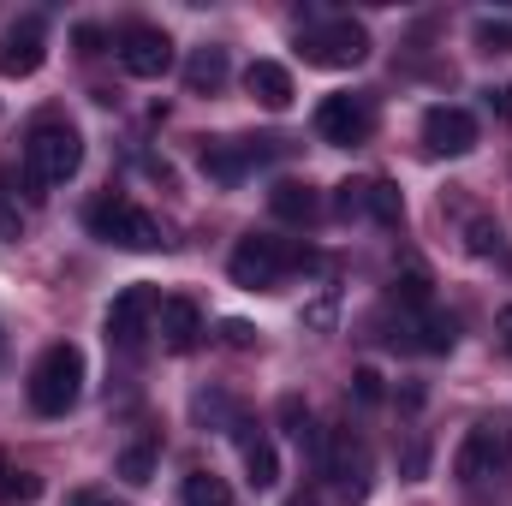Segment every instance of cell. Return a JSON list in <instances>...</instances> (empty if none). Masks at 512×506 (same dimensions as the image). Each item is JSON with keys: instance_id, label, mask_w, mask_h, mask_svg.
Instances as JSON below:
<instances>
[{"instance_id": "cell-12", "label": "cell", "mask_w": 512, "mask_h": 506, "mask_svg": "<svg viewBox=\"0 0 512 506\" xmlns=\"http://www.w3.org/2000/svg\"><path fill=\"white\" fill-rule=\"evenodd\" d=\"M423 149L429 155H471L477 149V120L465 114V108H429L423 114Z\"/></svg>"}, {"instance_id": "cell-2", "label": "cell", "mask_w": 512, "mask_h": 506, "mask_svg": "<svg viewBox=\"0 0 512 506\" xmlns=\"http://www.w3.org/2000/svg\"><path fill=\"white\" fill-rule=\"evenodd\" d=\"M24 393H30V411H36V417H66V411L78 405V393H84V352H78L72 340L48 346V352L36 358L30 381H24Z\"/></svg>"}, {"instance_id": "cell-8", "label": "cell", "mask_w": 512, "mask_h": 506, "mask_svg": "<svg viewBox=\"0 0 512 506\" xmlns=\"http://www.w3.org/2000/svg\"><path fill=\"white\" fill-rule=\"evenodd\" d=\"M155 310H161L155 286H126V292L108 304V346H120V352H137V346L155 334Z\"/></svg>"}, {"instance_id": "cell-9", "label": "cell", "mask_w": 512, "mask_h": 506, "mask_svg": "<svg viewBox=\"0 0 512 506\" xmlns=\"http://www.w3.org/2000/svg\"><path fill=\"white\" fill-rule=\"evenodd\" d=\"M42 60H48V24H42L36 12L12 18V24L0 30V78H36Z\"/></svg>"}, {"instance_id": "cell-10", "label": "cell", "mask_w": 512, "mask_h": 506, "mask_svg": "<svg viewBox=\"0 0 512 506\" xmlns=\"http://www.w3.org/2000/svg\"><path fill=\"white\" fill-rule=\"evenodd\" d=\"M120 66L131 78H167L173 72V36L161 24H126L120 30Z\"/></svg>"}, {"instance_id": "cell-27", "label": "cell", "mask_w": 512, "mask_h": 506, "mask_svg": "<svg viewBox=\"0 0 512 506\" xmlns=\"http://www.w3.org/2000/svg\"><path fill=\"white\" fill-rule=\"evenodd\" d=\"M221 346L251 352V346H256V328H251V322H221Z\"/></svg>"}, {"instance_id": "cell-26", "label": "cell", "mask_w": 512, "mask_h": 506, "mask_svg": "<svg viewBox=\"0 0 512 506\" xmlns=\"http://www.w3.org/2000/svg\"><path fill=\"white\" fill-rule=\"evenodd\" d=\"M364 191H370V179H346L340 185V197H334V209L352 221V215H364Z\"/></svg>"}, {"instance_id": "cell-15", "label": "cell", "mask_w": 512, "mask_h": 506, "mask_svg": "<svg viewBox=\"0 0 512 506\" xmlns=\"http://www.w3.org/2000/svg\"><path fill=\"white\" fill-rule=\"evenodd\" d=\"M245 90H251L268 114H286L292 108V72L280 60H251L245 66Z\"/></svg>"}, {"instance_id": "cell-31", "label": "cell", "mask_w": 512, "mask_h": 506, "mask_svg": "<svg viewBox=\"0 0 512 506\" xmlns=\"http://www.w3.org/2000/svg\"><path fill=\"white\" fill-rule=\"evenodd\" d=\"M495 328H501V346H507V352H512V304H507V310H501V316H495Z\"/></svg>"}, {"instance_id": "cell-29", "label": "cell", "mask_w": 512, "mask_h": 506, "mask_svg": "<svg viewBox=\"0 0 512 506\" xmlns=\"http://www.w3.org/2000/svg\"><path fill=\"white\" fill-rule=\"evenodd\" d=\"M78 48H84V54H102V30H96V24H84V30H78Z\"/></svg>"}, {"instance_id": "cell-13", "label": "cell", "mask_w": 512, "mask_h": 506, "mask_svg": "<svg viewBox=\"0 0 512 506\" xmlns=\"http://www.w3.org/2000/svg\"><path fill=\"white\" fill-rule=\"evenodd\" d=\"M155 328H161V346L167 352H197L203 346V310L191 298H161Z\"/></svg>"}, {"instance_id": "cell-14", "label": "cell", "mask_w": 512, "mask_h": 506, "mask_svg": "<svg viewBox=\"0 0 512 506\" xmlns=\"http://www.w3.org/2000/svg\"><path fill=\"white\" fill-rule=\"evenodd\" d=\"M233 441H239V453H245V471H251V489H274L280 483V453H274V441L245 423V417H233Z\"/></svg>"}, {"instance_id": "cell-3", "label": "cell", "mask_w": 512, "mask_h": 506, "mask_svg": "<svg viewBox=\"0 0 512 506\" xmlns=\"http://www.w3.org/2000/svg\"><path fill=\"white\" fill-rule=\"evenodd\" d=\"M84 227H90L102 245H114V251H161V245H167L161 221H155L149 209H137L131 197H120V191L96 197V203L84 209Z\"/></svg>"}, {"instance_id": "cell-20", "label": "cell", "mask_w": 512, "mask_h": 506, "mask_svg": "<svg viewBox=\"0 0 512 506\" xmlns=\"http://www.w3.org/2000/svg\"><path fill=\"white\" fill-rule=\"evenodd\" d=\"M36 495H42V483L30 471H18L12 453L0 447V506H24V501H36Z\"/></svg>"}, {"instance_id": "cell-21", "label": "cell", "mask_w": 512, "mask_h": 506, "mask_svg": "<svg viewBox=\"0 0 512 506\" xmlns=\"http://www.w3.org/2000/svg\"><path fill=\"white\" fill-rule=\"evenodd\" d=\"M185 506H233V489L215 471H191L185 477Z\"/></svg>"}, {"instance_id": "cell-25", "label": "cell", "mask_w": 512, "mask_h": 506, "mask_svg": "<svg viewBox=\"0 0 512 506\" xmlns=\"http://www.w3.org/2000/svg\"><path fill=\"white\" fill-rule=\"evenodd\" d=\"M465 251H477V256L501 251V227H495V221H483V215H477V221H471V227H465Z\"/></svg>"}, {"instance_id": "cell-17", "label": "cell", "mask_w": 512, "mask_h": 506, "mask_svg": "<svg viewBox=\"0 0 512 506\" xmlns=\"http://www.w3.org/2000/svg\"><path fill=\"white\" fill-rule=\"evenodd\" d=\"M221 84H227V48H197L185 60V90L191 96H215Z\"/></svg>"}, {"instance_id": "cell-30", "label": "cell", "mask_w": 512, "mask_h": 506, "mask_svg": "<svg viewBox=\"0 0 512 506\" xmlns=\"http://www.w3.org/2000/svg\"><path fill=\"white\" fill-rule=\"evenodd\" d=\"M489 108H501V114L512 120V84H501V90H489Z\"/></svg>"}, {"instance_id": "cell-11", "label": "cell", "mask_w": 512, "mask_h": 506, "mask_svg": "<svg viewBox=\"0 0 512 506\" xmlns=\"http://www.w3.org/2000/svg\"><path fill=\"white\" fill-rule=\"evenodd\" d=\"M268 143L274 137H215V143H203V173L215 185H239L256 161L268 155Z\"/></svg>"}, {"instance_id": "cell-32", "label": "cell", "mask_w": 512, "mask_h": 506, "mask_svg": "<svg viewBox=\"0 0 512 506\" xmlns=\"http://www.w3.org/2000/svg\"><path fill=\"white\" fill-rule=\"evenodd\" d=\"M72 506H120V501H108V495H72Z\"/></svg>"}, {"instance_id": "cell-19", "label": "cell", "mask_w": 512, "mask_h": 506, "mask_svg": "<svg viewBox=\"0 0 512 506\" xmlns=\"http://www.w3.org/2000/svg\"><path fill=\"white\" fill-rule=\"evenodd\" d=\"M364 215H370L376 227H405V197H399L393 179H370V191H364Z\"/></svg>"}, {"instance_id": "cell-1", "label": "cell", "mask_w": 512, "mask_h": 506, "mask_svg": "<svg viewBox=\"0 0 512 506\" xmlns=\"http://www.w3.org/2000/svg\"><path fill=\"white\" fill-rule=\"evenodd\" d=\"M84 167V131L60 114H42L36 126L24 131V191L48 197L54 185H66Z\"/></svg>"}, {"instance_id": "cell-22", "label": "cell", "mask_w": 512, "mask_h": 506, "mask_svg": "<svg viewBox=\"0 0 512 506\" xmlns=\"http://www.w3.org/2000/svg\"><path fill=\"white\" fill-rule=\"evenodd\" d=\"M126 483H149L155 477V435H143V441H131L126 453H120V465H114Z\"/></svg>"}, {"instance_id": "cell-6", "label": "cell", "mask_w": 512, "mask_h": 506, "mask_svg": "<svg viewBox=\"0 0 512 506\" xmlns=\"http://www.w3.org/2000/svg\"><path fill=\"white\" fill-rule=\"evenodd\" d=\"M298 54H304V66L340 72V66H358L370 54V30L358 18H322V24L298 30Z\"/></svg>"}, {"instance_id": "cell-5", "label": "cell", "mask_w": 512, "mask_h": 506, "mask_svg": "<svg viewBox=\"0 0 512 506\" xmlns=\"http://www.w3.org/2000/svg\"><path fill=\"white\" fill-rule=\"evenodd\" d=\"M512 465V417H477L453 453V477L459 483H489Z\"/></svg>"}, {"instance_id": "cell-18", "label": "cell", "mask_w": 512, "mask_h": 506, "mask_svg": "<svg viewBox=\"0 0 512 506\" xmlns=\"http://www.w3.org/2000/svg\"><path fill=\"white\" fill-rule=\"evenodd\" d=\"M268 209H274L280 221H298V227H304V221H316L322 203H316V191H310L304 179H280V185L268 191Z\"/></svg>"}, {"instance_id": "cell-23", "label": "cell", "mask_w": 512, "mask_h": 506, "mask_svg": "<svg viewBox=\"0 0 512 506\" xmlns=\"http://www.w3.org/2000/svg\"><path fill=\"white\" fill-rule=\"evenodd\" d=\"M477 48L483 54H512V18H477Z\"/></svg>"}, {"instance_id": "cell-7", "label": "cell", "mask_w": 512, "mask_h": 506, "mask_svg": "<svg viewBox=\"0 0 512 506\" xmlns=\"http://www.w3.org/2000/svg\"><path fill=\"white\" fill-rule=\"evenodd\" d=\"M370 131H376V102L358 96V90H340V96H328L316 108V137L322 143L352 149V143H370Z\"/></svg>"}, {"instance_id": "cell-16", "label": "cell", "mask_w": 512, "mask_h": 506, "mask_svg": "<svg viewBox=\"0 0 512 506\" xmlns=\"http://www.w3.org/2000/svg\"><path fill=\"white\" fill-rule=\"evenodd\" d=\"M453 340H459V322L441 310H417L405 322V346H417V352H453Z\"/></svg>"}, {"instance_id": "cell-4", "label": "cell", "mask_w": 512, "mask_h": 506, "mask_svg": "<svg viewBox=\"0 0 512 506\" xmlns=\"http://www.w3.org/2000/svg\"><path fill=\"white\" fill-rule=\"evenodd\" d=\"M310 256L298 251L292 239H274V233H245L233 256H227V274H233V286H245V292H274L292 268H304Z\"/></svg>"}, {"instance_id": "cell-28", "label": "cell", "mask_w": 512, "mask_h": 506, "mask_svg": "<svg viewBox=\"0 0 512 506\" xmlns=\"http://www.w3.org/2000/svg\"><path fill=\"white\" fill-rule=\"evenodd\" d=\"M352 393H358L364 405H376V399H382V376H376V370H358V376H352Z\"/></svg>"}, {"instance_id": "cell-33", "label": "cell", "mask_w": 512, "mask_h": 506, "mask_svg": "<svg viewBox=\"0 0 512 506\" xmlns=\"http://www.w3.org/2000/svg\"><path fill=\"white\" fill-rule=\"evenodd\" d=\"M286 506H316V495H310V489H304V495H292V501Z\"/></svg>"}, {"instance_id": "cell-24", "label": "cell", "mask_w": 512, "mask_h": 506, "mask_svg": "<svg viewBox=\"0 0 512 506\" xmlns=\"http://www.w3.org/2000/svg\"><path fill=\"white\" fill-rule=\"evenodd\" d=\"M393 298L405 310H429V274L423 268H405V280H393Z\"/></svg>"}]
</instances>
